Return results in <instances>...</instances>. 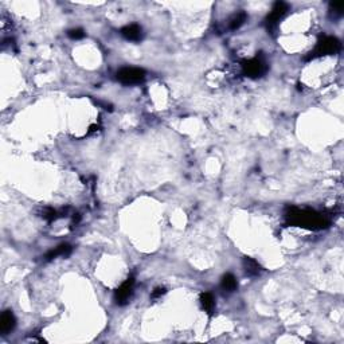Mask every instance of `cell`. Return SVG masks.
I'll return each instance as SVG.
<instances>
[{
  "mask_svg": "<svg viewBox=\"0 0 344 344\" xmlns=\"http://www.w3.org/2000/svg\"><path fill=\"white\" fill-rule=\"evenodd\" d=\"M289 221L298 225V226L309 227V229H321L328 225V221L320 214H316L315 211H301L293 209L288 214Z\"/></svg>",
  "mask_w": 344,
  "mask_h": 344,
  "instance_id": "obj_1",
  "label": "cell"
},
{
  "mask_svg": "<svg viewBox=\"0 0 344 344\" xmlns=\"http://www.w3.org/2000/svg\"><path fill=\"white\" fill-rule=\"evenodd\" d=\"M340 47H342V43H340L338 38H335V36H324L323 39H320L318 42L316 47L309 53L308 57L305 58V59L311 61V59H316V58L324 57V55L336 54V53L340 52Z\"/></svg>",
  "mask_w": 344,
  "mask_h": 344,
  "instance_id": "obj_2",
  "label": "cell"
},
{
  "mask_svg": "<svg viewBox=\"0 0 344 344\" xmlns=\"http://www.w3.org/2000/svg\"><path fill=\"white\" fill-rule=\"evenodd\" d=\"M117 79L124 85H137L145 79V72L140 67H123L117 72Z\"/></svg>",
  "mask_w": 344,
  "mask_h": 344,
  "instance_id": "obj_3",
  "label": "cell"
},
{
  "mask_svg": "<svg viewBox=\"0 0 344 344\" xmlns=\"http://www.w3.org/2000/svg\"><path fill=\"white\" fill-rule=\"evenodd\" d=\"M288 11H289V5H288L287 3H284V1H276V3L273 4L270 14H269L266 19H265V25H266L267 31L276 28L278 22L281 21L284 16L287 15Z\"/></svg>",
  "mask_w": 344,
  "mask_h": 344,
  "instance_id": "obj_4",
  "label": "cell"
},
{
  "mask_svg": "<svg viewBox=\"0 0 344 344\" xmlns=\"http://www.w3.org/2000/svg\"><path fill=\"white\" fill-rule=\"evenodd\" d=\"M133 288L134 278L128 277L114 292V301H116V304L121 305V307L127 305L129 303L131 297H132V294H133Z\"/></svg>",
  "mask_w": 344,
  "mask_h": 344,
  "instance_id": "obj_5",
  "label": "cell"
},
{
  "mask_svg": "<svg viewBox=\"0 0 344 344\" xmlns=\"http://www.w3.org/2000/svg\"><path fill=\"white\" fill-rule=\"evenodd\" d=\"M267 70V66L265 62L262 61L261 58H253L250 61L243 62L242 65V72L246 77L250 78H258L262 77Z\"/></svg>",
  "mask_w": 344,
  "mask_h": 344,
  "instance_id": "obj_6",
  "label": "cell"
},
{
  "mask_svg": "<svg viewBox=\"0 0 344 344\" xmlns=\"http://www.w3.org/2000/svg\"><path fill=\"white\" fill-rule=\"evenodd\" d=\"M16 325V318L12 314V311H4L1 316H0V332L1 335L10 334L12 329L15 328Z\"/></svg>",
  "mask_w": 344,
  "mask_h": 344,
  "instance_id": "obj_7",
  "label": "cell"
},
{
  "mask_svg": "<svg viewBox=\"0 0 344 344\" xmlns=\"http://www.w3.org/2000/svg\"><path fill=\"white\" fill-rule=\"evenodd\" d=\"M121 35L131 42H140L143 39V28L139 25H128L121 30Z\"/></svg>",
  "mask_w": 344,
  "mask_h": 344,
  "instance_id": "obj_8",
  "label": "cell"
},
{
  "mask_svg": "<svg viewBox=\"0 0 344 344\" xmlns=\"http://www.w3.org/2000/svg\"><path fill=\"white\" fill-rule=\"evenodd\" d=\"M73 252V247L69 245V243H62L59 246H57L55 249H53L50 252L47 253L45 256V260L46 261H53L58 257H69Z\"/></svg>",
  "mask_w": 344,
  "mask_h": 344,
  "instance_id": "obj_9",
  "label": "cell"
},
{
  "mask_svg": "<svg viewBox=\"0 0 344 344\" xmlns=\"http://www.w3.org/2000/svg\"><path fill=\"white\" fill-rule=\"evenodd\" d=\"M242 264H243V269H245L247 276H250V277H257V276L261 274L262 267L256 260H253V258L250 257H245L243 258V261H242Z\"/></svg>",
  "mask_w": 344,
  "mask_h": 344,
  "instance_id": "obj_10",
  "label": "cell"
},
{
  "mask_svg": "<svg viewBox=\"0 0 344 344\" xmlns=\"http://www.w3.org/2000/svg\"><path fill=\"white\" fill-rule=\"evenodd\" d=\"M201 305L202 308L205 309L206 312L209 315L214 314V309H215V298L211 294L210 292H205L201 294Z\"/></svg>",
  "mask_w": 344,
  "mask_h": 344,
  "instance_id": "obj_11",
  "label": "cell"
},
{
  "mask_svg": "<svg viewBox=\"0 0 344 344\" xmlns=\"http://www.w3.org/2000/svg\"><path fill=\"white\" fill-rule=\"evenodd\" d=\"M221 287H222V289H223V291H226V292H229V293L234 292L237 288H238L237 278L234 277L231 273H226V274L222 277Z\"/></svg>",
  "mask_w": 344,
  "mask_h": 344,
  "instance_id": "obj_12",
  "label": "cell"
},
{
  "mask_svg": "<svg viewBox=\"0 0 344 344\" xmlns=\"http://www.w3.org/2000/svg\"><path fill=\"white\" fill-rule=\"evenodd\" d=\"M247 21V15L245 12H238L236 15L233 16L229 22V27L230 30H238L239 27H242L245 25V22Z\"/></svg>",
  "mask_w": 344,
  "mask_h": 344,
  "instance_id": "obj_13",
  "label": "cell"
},
{
  "mask_svg": "<svg viewBox=\"0 0 344 344\" xmlns=\"http://www.w3.org/2000/svg\"><path fill=\"white\" fill-rule=\"evenodd\" d=\"M67 35H69V38L74 39V41H78V39H82L83 36H85V31L82 28H73V30L67 32Z\"/></svg>",
  "mask_w": 344,
  "mask_h": 344,
  "instance_id": "obj_14",
  "label": "cell"
},
{
  "mask_svg": "<svg viewBox=\"0 0 344 344\" xmlns=\"http://www.w3.org/2000/svg\"><path fill=\"white\" fill-rule=\"evenodd\" d=\"M329 8H331V12H332L335 16L343 15V5L342 4H335V3H331Z\"/></svg>",
  "mask_w": 344,
  "mask_h": 344,
  "instance_id": "obj_15",
  "label": "cell"
},
{
  "mask_svg": "<svg viewBox=\"0 0 344 344\" xmlns=\"http://www.w3.org/2000/svg\"><path fill=\"white\" fill-rule=\"evenodd\" d=\"M165 293H167V289H165L164 287H158L154 289V292H152V294H151V297L159 298V297H161L163 294H165Z\"/></svg>",
  "mask_w": 344,
  "mask_h": 344,
  "instance_id": "obj_16",
  "label": "cell"
}]
</instances>
